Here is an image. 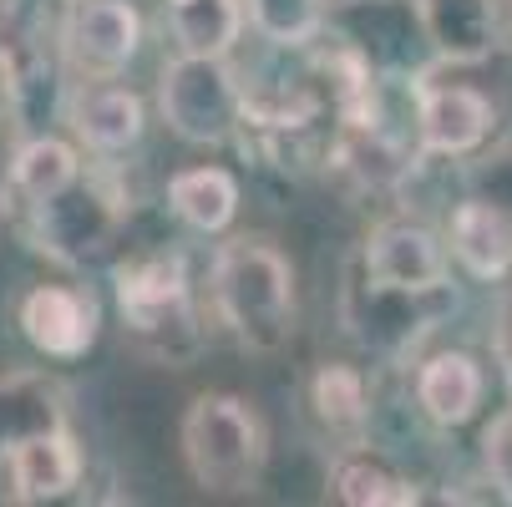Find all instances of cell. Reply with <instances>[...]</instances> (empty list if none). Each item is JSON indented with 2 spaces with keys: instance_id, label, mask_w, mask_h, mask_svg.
<instances>
[{
  "instance_id": "1",
  "label": "cell",
  "mask_w": 512,
  "mask_h": 507,
  "mask_svg": "<svg viewBox=\"0 0 512 507\" xmlns=\"http://www.w3.org/2000/svg\"><path fill=\"white\" fill-rule=\"evenodd\" d=\"M213 305L234 340L254 355H279L295 335V264L264 234H239L213 254Z\"/></svg>"
},
{
  "instance_id": "2",
  "label": "cell",
  "mask_w": 512,
  "mask_h": 507,
  "mask_svg": "<svg viewBox=\"0 0 512 507\" xmlns=\"http://www.w3.org/2000/svg\"><path fill=\"white\" fill-rule=\"evenodd\" d=\"M178 447L188 462V477L213 497H244L259 487L269 467V431L259 411L234 391H203L188 401Z\"/></svg>"
},
{
  "instance_id": "3",
  "label": "cell",
  "mask_w": 512,
  "mask_h": 507,
  "mask_svg": "<svg viewBox=\"0 0 512 507\" xmlns=\"http://www.w3.org/2000/svg\"><path fill=\"white\" fill-rule=\"evenodd\" d=\"M112 284H117V310H122L127 330L137 335L142 350H153L163 366H188L203 350L193 284H188V264H183L178 249L132 254L127 264H117Z\"/></svg>"
},
{
  "instance_id": "4",
  "label": "cell",
  "mask_w": 512,
  "mask_h": 507,
  "mask_svg": "<svg viewBox=\"0 0 512 507\" xmlns=\"http://www.w3.org/2000/svg\"><path fill=\"white\" fill-rule=\"evenodd\" d=\"M127 188L112 168H82V178L61 188L56 198L21 213V234L36 254H46L61 269H87L102 259L122 229H127Z\"/></svg>"
},
{
  "instance_id": "5",
  "label": "cell",
  "mask_w": 512,
  "mask_h": 507,
  "mask_svg": "<svg viewBox=\"0 0 512 507\" xmlns=\"http://www.w3.org/2000/svg\"><path fill=\"white\" fill-rule=\"evenodd\" d=\"M158 112L188 148H224L244 127V77L229 66V56L178 51L158 71Z\"/></svg>"
},
{
  "instance_id": "6",
  "label": "cell",
  "mask_w": 512,
  "mask_h": 507,
  "mask_svg": "<svg viewBox=\"0 0 512 507\" xmlns=\"http://www.w3.org/2000/svg\"><path fill=\"white\" fill-rule=\"evenodd\" d=\"M325 31L350 41L376 77H426L436 66L416 0H340L330 6Z\"/></svg>"
},
{
  "instance_id": "7",
  "label": "cell",
  "mask_w": 512,
  "mask_h": 507,
  "mask_svg": "<svg viewBox=\"0 0 512 507\" xmlns=\"http://www.w3.org/2000/svg\"><path fill=\"white\" fill-rule=\"evenodd\" d=\"M355 264L371 284L396 289V295H442L447 279H452L447 274V244L416 219H381L365 234Z\"/></svg>"
},
{
  "instance_id": "8",
  "label": "cell",
  "mask_w": 512,
  "mask_h": 507,
  "mask_svg": "<svg viewBox=\"0 0 512 507\" xmlns=\"http://www.w3.org/2000/svg\"><path fill=\"white\" fill-rule=\"evenodd\" d=\"M142 46V16L127 0H71L61 16V56L87 82H112Z\"/></svg>"
},
{
  "instance_id": "9",
  "label": "cell",
  "mask_w": 512,
  "mask_h": 507,
  "mask_svg": "<svg viewBox=\"0 0 512 507\" xmlns=\"http://www.w3.org/2000/svg\"><path fill=\"white\" fill-rule=\"evenodd\" d=\"M77 482H82V447L66 426L31 431V437L0 447V502L16 507L56 502Z\"/></svg>"
},
{
  "instance_id": "10",
  "label": "cell",
  "mask_w": 512,
  "mask_h": 507,
  "mask_svg": "<svg viewBox=\"0 0 512 507\" xmlns=\"http://www.w3.org/2000/svg\"><path fill=\"white\" fill-rule=\"evenodd\" d=\"M497 127V107L487 92L467 82H431L421 77V102H416V132L426 158H472Z\"/></svg>"
},
{
  "instance_id": "11",
  "label": "cell",
  "mask_w": 512,
  "mask_h": 507,
  "mask_svg": "<svg viewBox=\"0 0 512 507\" xmlns=\"http://www.w3.org/2000/svg\"><path fill=\"white\" fill-rule=\"evenodd\" d=\"M21 335L51 360H82L102 335V305L87 284H36L21 300Z\"/></svg>"
},
{
  "instance_id": "12",
  "label": "cell",
  "mask_w": 512,
  "mask_h": 507,
  "mask_svg": "<svg viewBox=\"0 0 512 507\" xmlns=\"http://www.w3.org/2000/svg\"><path fill=\"white\" fill-rule=\"evenodd\" d=\"M436 66H482L502 46V0H416Z\"/></svg>"
},
{
  "instance_id": "13",
  "label": "cell",
  "mask_w": 512,
  "mask_h": 507,
  "mask_svg": "<svg viewBox=\"0 0 512 507\" xmlns=\"http://www.w3.org/2000/svg\"><path fill=\"white\" fill-rule=\"evenodd\" d=\"M447 295V289H442ZM421 300L431 295H396V289H381L360 274H350V289H345V320H350V335H360L371 350H386V355H401L421 330L436 325V310H421Z\"/></svg>"
},
{
  "instance_id": "14",
  "label": "cell",
  "mask_w": 512,
  "mask_h": 507,
  "mask_svg": "<svg viewBox=\"0 0 512 507\" xmlns=\"http://www.w3.org/2000/svg\"><path fill=\"white\" fill-rule=\"evenodd\" d=\"M447 254L462 264V274L497 284L512 274V213L492 198H467L457 203L447 224Z\"/></svg>"
},
{
  "instance_id": "15",
  "label": "cell",
  "mask_w": 512,
  "mask_h": 507,
  "mask_svg": "<svg viewBox=\"0 0 512 507\" xmlns=\"http://www.w3.org/2000/svg\"><path fill=\"white\" fill-rule=\"evenodd\" d=\"M66 117H71V132L102 158H117V153L137 148L142 127H148L142 97L132 87H117V77L112 82H87L77 97H71Z\"/></svg>"
},
{
  "instance_id": "16",
  "label": "cell",
  "mask_w": 512,
  "mask_h": 507,
  "mask_svg": "<svg viewBox=\"0 0 512 507\" xmlns=\"http://www.w3.org/2000/svg\"><path fill=\"white\" fill-rule=\"evenodd\" d=\"M77 178H82V153L71 148L66 137L31 132V137H21V148L11 153V173H6V193H0V203L21 219V213H31L36 203L56 198L61 188H71Z\"/></svg>"
},
{
  "instance_id": "17",
  "label": "cell",
  "mask_w": 512,
  "mask_h": 507,
  "mask_svg": "<svg viewBox=\"0 0 512 507\" xmlns=\"http://www.w3.org/2000/svg\"><path fill=\"white\" fill-rule=\"evenodd\" d=\"M482 366L467 355V350H442V355H431L421 360V371H416V406L431 426H467L477 411H482Z\"/></svg>"
},
{
  "instance_id": "18",
  "label": "cell",
  "mask_w": 512,
  "mask_h": 507,
  "mask_svg": "<svg viewBox=\"0 0 512 507\" xmlns=\"http://www.w3.org/2000/svg\"><path fill=\"white\" fill-rule=\"evenodd\" d=\"M168 208L193 234H224L239 219V178L229 168H183L168 178Z\"/></svg>"
},
{
  "instance_id": "19",
  "label": "cell",
  "mask_w": 512,
  "mask_h": 507,
  "mask_svg": "<svg viewBox=\"0 0 512 507\" xmlns=\"http://www.w3.org/2000/svg\"><path fill=\"white\" fill-rule=\"evenodd\" d=\"M330 492L350 507H416L421 502V487L381 452H365L360 442L335 462L330 472Z\"/></svg>"
},
{
  "instance_id": "20",
  "label": "cell",
  "mask_w": 512,
  "mask_h": 507,
  "mask_svg": "<svg viewBox=\"0 0 512 507\" xmlns=\"http://www.w3.org/2000/svg\"><path fill=\"white\" fill-rule=\"evenodd\" d=\"M244 0H168V26L188 56H229L244 36Z\"/></svg>"
},
{
  "instance_id": "21",
  "label": "cell",
  "mask_w": 512,
  "mask_h": 507,
  "mask_svg": "<svg viewBox=\"0 0 512 507\" xmlns=\"http://www.w3.org/2000/svg\"><path fill=\"white\" fill-rule=\"evenodd\" d=\"M310 406L320 416L325 431L335 437H360L365 421H371V381H365L360 366H345V360H325L310 381Z\"/></svg>"
},
{
  "instance_id": "22",
  "label": "cell",
  "mask_w": 512,
  "mask_h": 507,
  "mask_svg": "<svg viewBox=\"0 0 512 507\" xmlns=\"http://www.w3.org/2000/svg\"><path fill=\"white\" fill-rule=\"evenodd\" d=\"M66 426V406H61V386L46 376H6L0 381V447L21 442L31 431H51Z\"/></svg>"
},
{
  "instance_id": "23",
  "label": "cell",
  "mask_w": 512,
  "mask_h": 507,
  "mask_svg": "<svg viewBox=\"0 0 512 507\" xmlns=\"http://www.w3.org/2000/svg\"><path fill=\"white\" fill-rule=\"evenodd\" d=\"M244 11L274 51H305L330 21V0H244Z\"/></svg>"
},
{
  "instance_id": "24",
  "label": "cell",
  "mask_w": 512,
  "mask_h": 507,
  "mask_svg": "<svg viewBox=\"0 0 512 507\" xmlns=\"http://www.w3.org/2000/svg\"><path fill=\"white\" fill-rule=\"evenodd\" d=\"M482 467L487 482L502 502H512V411H502L487 431H482Z\"/></svg>"
},
{
  "instance_id": "25",
  "label": "cell",
  "mask_w": 512,
  "mask_h": 507,
  "mask_svg": "<svg viewBox=\"0 0 512 507\" xmlns=\"http://www.w3.org/2000/svg\"><path fill=\"white\" fill-rule=\"evenodd\" d=\"M11 97H16V61L11 41H0V122H11Z\"/></svg>"
},
{
  "instance_id": "26",
  "label": "cell",
  "mask_w": 512,
  "mask_h": 507,
  "mask_svg": "<svg viewBox=\"0 0 512 507\" xmlns=\"http://www.w3.org/2000/svg\"><path fill=\"white\" fill-rule=\"evenodd\" d=\"M497 366H502V381H507V391H512V310H507L502 325H497Z\"/></svg>"
}]
</instances>
